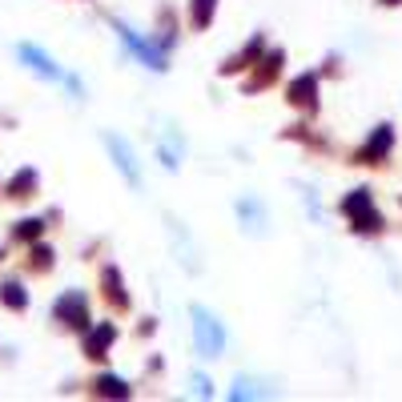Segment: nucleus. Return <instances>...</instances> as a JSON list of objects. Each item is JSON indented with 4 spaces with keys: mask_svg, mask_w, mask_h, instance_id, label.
Returning a JSON list of instances; mask_svg holds the SVG:
<instances>
[{
    "mask_svg": "<svg viewBox=\"0 0 402 402\" xmlns=\"http://www.w3.org/2000/svg\"><path fill=\"white\" fill-rule=\"evenodd\" d=\"M390 141H394V137H390V125H378V133H374V137L366 141V149H362V161H370V165H374L378 157H386Z\"/></svg>",
    "mask_w": 402,
    "mask_h": 402,
    "instance_id": "6e6552de",
    "label": "nucleus"
},
{
    "mask_svg": "<svg viewBox=\"0 0 402 402\" xmlns=\"http://www.w3.org/2000/svg\"><path fill=\"white\" fill-rule=\"evenodd\" d=\"M96 394H105V399H125V394H129V386L121 382V378L105 374V378H96Z\"/></svg>",
    "mask_w": 402,
    "mask_h": 402,
    "instance_id": "9b49d317",
    "label": "nucleus"
},
{
    "mask_svg": "<svg viewBox=\"0 0 402 402\" xmlns=\"http://www.w3.org/2000/svg\"><path fill=\"white\" fill-rule=\"evenodd\" d=\"M41 234V222H20L16 225V238H36Z\"/></svg>",
    "mask_w": 402,
    "mask_h": 402,
    "instance_id": "dca6fc26",
    "label": "nucleus"
},
{
    "mask_svg": "<svg viewBox=\"0 0 402 402\" xmlns=\"http://www.w3.org/2000/svg\"><path fill=\"white\" fill-rule=\"evenodd\" d=\"M32 189H36V173H32V169L16 173L13 185H8V193H13V197H32Z\"/></svg>",
    "mask_w": 402,
    "mask_h": 402,
    "instance_id": "f8f14e48",
    "label": "nucleus"
},
{
    "mask_svg": "<svg viewBox=\"0 0 402 402\" xmlns=\"http://www.w3.org/2000/svg\"><path fill=\"white\" fill-rule=\"evenodd\" d=\"M193 390H197V394H209V382L201 378V374H193Z\"/></svg>",
    "mask_w": 402,
    "mask_h": 402,
    "instance_id": "f3484780",
    "label": "nucleus"
},
{
    "mask_svg": "<svg viewBox=\"0 0 402 402\" xmlns=\"http://www.w3.org/2000/svg\"><path fill=\"white\" fill-rule=\"evenodd\" d=\"M238 213L241 217H250V229H254V234H261V225H266V217H261V206H257L254 197H245V201H238Z\"/></svg>",
    "mask_w": 402,
    "mask_h": 402,
    "instance_id": "ddd939ff",
    "label": "nucleus"
},
{
    "mask_svg": "<svg viewBox=\"0 0 402 402\" xmlns=\"http://www.w3.org/2000/svg\"><path fill=\"white\" fill-rule=\"evenodd\" d=\"M105 145L113 149V157H117V165L125 169V177H129V181H137V165H133V153L125 149V141H117V137H105Z\"/></svg>",
    "mask_w": 402,
    "mask_h": 402,
    "instance_id": "1a4fd4ad",
    "label": "nucleus"
},
{
    "mask_svg": "<svg viewBox=\"0 0 402 402\" xmlns=\"http://www.w3.org/2000/svg\"><path fill=\"white\" fill-rule=\"evenodd\" d=\"M0 298H4V306H13V310H24V306H29V294L16 286V282H8V286L0 289Z\"/></svg>",
    "mask_w": 402,
    "mask_h": 402,
    "instance_id": "4468645a",
    "label": "nucleus"
},
{
    "mask_svg": "<svg viewBox=\"0 0 402 402\" xmlns=\"http://www.w3.org/2000/svg\"><path fill=\"white\" fill-rule=\"evenodd\" d=\"M117 32H121V41H125V45L133 48V52H137V57H141L145 64H149V69L165 73V57H161L157 48H153V41H141V36H137L133 29H125V24H117Z\"/></svg>",
    "mask_w": 402,
    "mask_h": 402,
    "instance_id": "20e7f679",
    "label": "nucleus"
},
{
    "mask_svg": "<svg viewBox=\"0 0 402 402\" xmlns=\"http://www.w3.org/2000/svg\"><path fill=\"white\" fill-rule=\"evenodd\" d=\"M314 96H318V80L310 77V73H302V77L289 85V101L298 109H314Z\"/></svg>",
    "mask_w": 402,
    "mask_h": 402,
    "instance_id": "0eeeda50",
    "label": "nucleus"
},
{
    "mask_svg": "<svg viewBox=\"0 0 402 402\" xmlns=\"http://www.w3.org/2000/svg\"><path fill=\"white\" fill-rule=\"evenodd\" d=\"M52 314L64 322V326H85V318H89V306H85V294L80 289H69L64 298H57V306H52Z\"/></svg>",
    "mask_w": 402,
    "mask_h": 402,
    "instance_id": "7ed1b4c3",
    "label": "nucleus"
},
{
    "mask_svg": "<svg viewBox=\"0 0 402 402\" xmlns=\"http://www.w3.org/2000/svg\"><path fill=\"white\" fill-rule=\"evenodd\" d=\"M193 338H197V354H201V358H217V354L225 350L222 322L213 318L209 310H201V306H193Z\"/></svg>",
    "mask_w": 402,
    "mask_h": 402,
    "instance_id": "f257e3e1",
    "label": "nucleus"
},
{
    "mask_svg": "<svg viewBox=\"0 0 402 402\" xmlns=\"http://www.w3.org/2000/svg\"><path fill=\"white\" fill-rule=\"evenodd\" d=\"M20 61H29V69H36V73H41V77H48V80H69L61 64L52 61L48 52L32 48V45H20ZM69 85H73V80H69Z\"/></svg>",
    "mask_w": 402,
    "mask_h": 402,
    "instance_id": "39448f33",
    "label": "nucleus"
},
{
    "mask_svg": "<svg viewBox=\"0 0 402 402\" xmlns=\"http://www.w3.org/2000/svg\"><path fill=\"white\" fill-rule=\"evenodd\" d=\"M342 213L354 222V229H378L382 217L370 206V189H354L350 197H342Z\"/></svg>",
    "mask_w": 402,
    "mask_h": 402,
    "instance_id": "f03ea898",
    "label": "nucleus"
},
{
    "mask_svg": "<svg viewBox=\"0 0 402 402\" xmlns=\"http://www.w3.org/2000/svg\"><path fill=\"white\" fill-rule=\"evenodd\" d=\"M113 338H117V326H113V322H101L93 334L85 338V354H89V358H105V350H109Z\"/></svg>",
    "mask_w": 402,
    "mask_h": 402,
    "instance_id": "423d86ee",
    "label": "nucleus"
},
{
    "mask_svg": "<svg viewBox=\"0 0 402 402\" xmlns=\"http://www.w3.org/2000/svg\"><path fill=\"white\" fill-rule=\"evenodd\" d=\"M213 8H217V0H193V24L206 29L209 20H213Z\"/></svg>",
    "mask_w": 402,
    "mask_h": 402,
    "instance_id": "2eb2a0df",
    "label": "nucleus"
},
{
    "mask_svg": "<svg viewBox=\"0 0 402 402\" xmlns=\"http://www.w3.org/2000/svg\"><path fill=\"white\" fill-rule=\"evenodd\" d=\"M105 294H109V302H117V306H129V294H125V286H121V273L113 270H105Z\"/></svg>",
    "mask_w": 402,
    "mask_h": 402,
    "instance_id": "9d476101",
    "label": "nucleus"
},
{
    "mask_svg": "<svg viewBox=\"0 0 402 402\" xmlns=\"http://www.w3.org/2000/svg\"><path fill=\"white\" fill-rule=\"evenodd\" d=\"M382 4H402V0H382Z\"/></svg>",
    "mask_w": 402,
    "mask_h": 402,
    "instance_id": "a211bd4d",
    "label": "nucleus"
}]
</instances>
